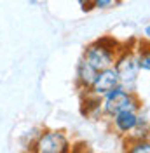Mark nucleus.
Listing matches in <instances>:
<instances>
[{"instance_id": "nucleus-1", "label": "nucleus", "mask_w": 150, "mask_h": 153, "mask_svg": "<svg viewBox=\"0 0 150 153\" xmlns=\"http://www.w3.org/2000/svg\"><path fill=\"white\" fill-rule=\"evenodd\" d=\"M101 108H103V118H112L115 113L124 110H136L141 111V101L134 91H129L122 85H117L113 91L101 97Z\"/></svg>"}, {"instance_id": "nucleus-2", "label": "nucleus", "mask_w": 150, "mask_h": 153, "mask_svg": "<svg viewBox=\"0 0 150 153\" xmlns=\"http://www.w3.org/2000/svg\"><path fill=\"white\" fill-rule=\"evenodd\" d=\"M28 150L37 153H70L72 141L68 134L61 129H44L37 134L35 141L30 144Z\"/></svg>"}, {"instance_id": "nucleus-3", "label": "nucleus", "mask_w": 150, "mask_h": 153, "mask_svg": "<svg viewBox=\"0 0 150 153\" xmlns=\"http://www.w3.org/2000/svg\"><path fill=\"white\" fill-rule=\"evenodd\" d=\"M113 70L117 71V76H119L121 85L126 87V89H129V91H134L136 80H138V73H140L138 61H136V54H134V47L122 45L121 51H119L117 56H115Z\"/></svg>"}, {"instance_id": "nucleus-4", "label": "nucleus", "mask_w": 150, "mask_h": 153, "mask_svg": "<svg viewBox=\"0 0 150 153\" xmlns=\"http://www.w3.org/2000/svg\"><path fill=\"white\" fill-rule=\"evenodd\" d=\"M115 56L117 52L112 51V49H106L105 45L98 44L96 40L87 44L82 52V59H86L91 66H94L98 71L100 70H105V68L113 66V61H115Z\"/></svg>"}, {"instance_id": "nucleus-5", "label": "nucleus", "mask_w": 150, "mask_h": 153, "mask_svg": "<svg viewBox=\"0 0 150 153\" xmlns=\"http://www.w3.org/2000/svg\"><path fill=\"white\" fill-rule=\"evenodd\" d=\"M138 117H140V111H136V110H124V111H119V113L113 115L112 118H108L110 129H112L113 134H117L119 137H126V136L134 129V125L138 122Z\"/></svg>"}, {"instance_id": "nucleus-6", "label": "nucleus", "mask_w": 150, "mask_h": 153, "mask_svg": "<svg viewBox=\"0 0 150 153\" xmlns=\"http://www.w3.org/2000/svg\"><path fill=\"white\" fill-rule=\"evenodd\" d=\"M117 85H121L117 71L113 70V66H110V68H105V70H100L98 71L96 80H94V84H93L89 92H93L94 96L103 97L105 94H108L110 91H113Z\"/></svg>"}, {"instance_id": "nucleus-7", "label": "nucleus", "mask_w": 150, "mask_h": 153, "mask_svg": "<svg viewBox=\"0 0 150 153\" xmlns=\"http://www.w3.org/2000/svg\"><path fill=\"white\" fill-rule=\"evenodd\" d=\"M96 75H98V70L91 66L86 59H80L77 65V70H75V87L80 92L91 91L94 80H96Z\"/></svg>"}, {"instance_id": "nucleus-8", "label": "nucleus", "mask_w": 150, "mask_h": 153, "mask_svg": "<svg viewBox=\"0 0 150 153\" xmlns=\"http://www.w3.org/2000/svg\"><path fill=\"white\" fill-rule=\"evenodd\" d=\"M80 113L86 118H91V120H98V118H103V108H101V97L100 96H94L93 92H82L80 97Z\"/></svg>"}, {"instance_id": "nucleus-9", "label": "nucleus", "mask_w": 150, "mask_h": 153, "mask_svg": "<svg viewBox=\"0 0 150 153\" xmlns=\"http://www.w3.org/2000/svg\"><path fill=\"white\" fill-rule=\"evenodd\" d=\"M122 139H124V144L133 143V141H140V139H150V120L145 117V115L140 113L134 129H133L126 137H122Z\"/></svg>"}, {"instance_id": "nucleus-10", "label": "nucleus", "mask_w": 150, "mask_h": 153, "mask_svg": "<svg viewBox=\"0 0 150 153\" xmlns=\"http://www.w3.org/2000/svg\"><path fill=\"white\" fill-rule=\"evenodd\" d=\"M134 54H136V61H138V68L143 71L150 73V42L141 38L134 45Z\"/></svg>"}, {"instance_id": "nucleus-11", "label": "nucleus", "mask_w": 150, "mask_h": 153, "mask_svg": "<svg viewBox=\"0 0 150 153\" xmlns=\"http://www.w3.org/2000/svg\"><path fill=\"white\" fill-rule=\"evenodd\" d=\"M126 152L129 153H150V139H140L126 143Z\"/></svg>"}, {"instance_id": "nucleus-12", "label": "nucleus", "mask_w": 150, "mask_h": 153, "mask_svg": "<svg viewBox=\"0 0 150 153\" xmlns=\"http://www.w3.org/2000/svg\"><path fill=\"white\" fill-rule=\"evenodd\" d=\"M121 2L122 0H93V5H94V10H106L121 5Z\"/></svg>"}, {"instance_id": "nucleus-13", "label": "nucleus", "mask_w": 150, "mask_h": 153, "mask_svg": "<svg viewBox=\"0 0 150 153\" xmlns=\"http://www.w3.org/2000/svg\"><path fill=\"white\" fill-rule=\"evenodd\" d=\"M77 2H79V5H80L82 12H91V10H94L93 0H77Z\"/></svg>"}, {"instance_id": "nucleus-14", "label": "nucleus", "mask_w": 150, "mask_h": 153, "mask_svg": "<svg viewBox=\"0 0 150 153\" xmlns=\"http://www.w3.org/2000/svg\"><path fill=\"white\" fill-rule=\"evenodd\" d=\"M143 38L150 42V25L148 26H145V30H143Z\"/></svg>"}]
</instances>
